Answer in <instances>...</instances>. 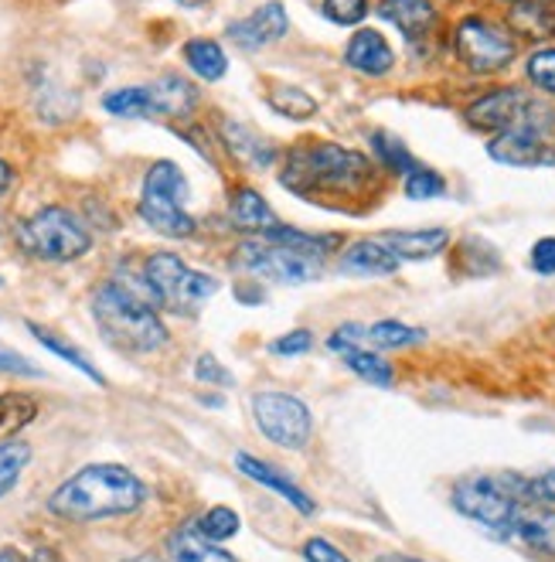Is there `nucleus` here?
Returning a JSON list of instances; mask_svg holds the SVG:
<instances>
[{"label": "nucleus", "mask_w": 555, "mask_h": 562, "mask_svg": "<svg viewBox=\"0 0 555 562\" xmlns=\"http://www.w3.org/2000/svg\"><path fill=\"white\" fill-rule=\"evenodd\" d=\"M378 168L362 150H351L331 140H301L290 147L280 184L304 202H344L365 194Z\"/></svg>", "instance_id": "nucleus-1"}, {"label": "nucleus", "mask_w": 555, "mask_h": 562, "mask_svg": "<svg viewBox=\"0 0 555 562\" xmlns=\"http://www.w3.org/2000/svg\"><path fill=\"white\" fill-rule=\"evenodd\" d=\"M157 301L147 283L106 280L92 293V321L103 338L129 355H150L168 345V327L157 314Z\"/></svg>", "instance_id": "nucleus-2"}, {"label": "nucleus", "mask_w": 555, "mask_h": 562, "mask_svg": "<svg viewBox=\"0 0 555 562\" xmlns=\"http://www.w3.org/2000/svg\"><path fill=\"white\" fill-rule=\"evenodd\" d=\"M147 502L144 481L120 464H92L58 484L48 498V512L65 521H100L137 512Z\"/></svg>", "instance_id": "nucleus-3"}, {"label": "nucleus", "mask_w": 555, "mask_h": 562, "mask_svg": "<svg viewBox=\"0 0 555 562\" xmlns=\"http://www.w3.org/2000/svg\"><path fill=\"white\" fill-rule=\"evenodd\" d=\"M453 508L464 518L484 525L498 539H511L518 508L525 505V477L518 474H471L450 491Z\"/></svg>", "instance_id": "nucleus-4"}, {"label": "nucleus", "mask_w": 555, "mask_h": 562, "mask_svg": "<svg viewBox=\"0 0 555 562\" xmlns=\"http://www.w3.org/2000/svg\"><path fill=\"white\" fill-rule=\"evenodd\" d=\"M188 178L174 160H157L144 178V194H140V218L154 228L157 236L168 239H188L194 236V218L188 215Z\"/></svg>", "instance_id": "nucleus-5"}, {"label": "nucleus", "mask_w": 555, "mask_h": 562, "mask_svg": "<svg viewBox=\"0 0 555 562\" xmlns=\"http://www.w3.org/2000/svg\"><path fill=\"white\" fill-rule=\"evenodd\" d=\"M18 246L42 262H76L92 249V236L76 212L45 205L18 225Z\"/></svg>", "instance_id": "nucleus-6"}, {"label": "nucleus", "mask_w": 555, "mask_h": 562, "mask_svg": "<svg viewBox=\"0 0 555 562\" xmlns=\"http://www.w3.org/2000/svg\"><path fill=\"white\" fill-rule=\"evenodd\" d=\"M144 283L150 286L160 311L171 314H199L205 301L218 293V280L208 273L191 270L174 252H154L144 262Z\"/></svg>", "instance_id": "nucleus-7"}, {"label": "nucleus", "mask_w": 555, "mask_h": 562, "mask_svg": "<svg viewBox=\"0 0 555 562\" xmlns=\"http://www.w3.org/2000/svg\"><path fill=\"white\" fill-rule=\"evenodd\" d=\"M464 116L474 130H491V134H505V130H514V126H529V130H539V134L548 137L552 126H555V110L545 103V99L529 95L514 86L491 89L487 95L474 99Z\"/></svg>", "instance_id": "nucleus-8"}, {"label": "nucleus", "mask_w": 555, "mask_h": 562, "mask_svg": "<svg viewBox=\"0 0 555 562\" xmlns=\"http://www.w3.org/2000/svg\"><path fill=\"white\" fill-rule=\"evenodd\" d=\"M453 48L456 58L464 61V69L474 76H491L501 72L518 55V38L508 27L487 21V18H464L453 31Z\"/></svg>", "instance_id": "nucleus-9"}, {"label": "nucleus", "mask_w": 555, "mask_h": 562, "mask_svg": "<svg viewBox=\"0 0 555 562\" xmlns=\"http://www.w3.org/2000/svg\"><path fill=\"white\" fill-rule=\"evenodd\" d=\"M252 419L259 434L286 450H304L314 434L307 403L280 389H263L252 395Z\"/></svg>", "instance_id": "nucleus-10"}, {"label": "nucleus", "mask_w": 555, "mask_h": 562, "mask_svg": "<svg viewBox=\"0 0 555 562\" xmlns=\"http://www.w3.org/2000/svg\"><path fill=\"white\" fill-rule=\"evenodd\" d=\"M320 262L307 252L286 249L267 239H246L236 246V267L267 280V283H283V286H304L320 277Z\"/></svg>", "instance_id": "nucleus-11"}, {"label": "nucleus", "mask_w": 555, "mask_h": 562, "mask_svg": "<svg viewBox=\"0 0 555 562\" xmlns=\"http://www.w3.org/2000/svg\"><path fill=\"white\" fill-rule=\"evenodd\" d=\"M286 31H290L286 8L280 0H267V4H259L252 14L228 24V38H233L242 52H259V48H270V45L283 42Z\"/></svg>", "instance_id": "nucleus-12"}, {"label": "nucleus", "mask_w": 555, "mask_h": 562, "mask_svg": "<svg viewBox=\"0 0 555 562\" xmlns=\"http://www.w3.org/2000/svg\"><path fill=\"white\" fill-rule=\"evenodd\" d=\"M344 61H348V69H354V72H362L369 79H382V76H388L392 69H396V52H392V45L385 42L382 31L362 27V31H354V35L348 38Z\"/></svg>", "instance_id": "nucleus-13"}, {"label": "nucleus", "mask_w": 555, "mask_h": 562, "mask_svg": "<svg viewBox=\"0 0 555 562\" xmlns=\"http://www.w3.org/2000/svg\"><path fill=\"white\" fill-rule=\"evenodd\" d=\"M487 154L498 164H508V168H539V164L548 160L545 134L529 126H514V130H505V134H495V140L487 144Z\"/></svg>", "instance_id": "nucleus-14"}, {"label": "nucleus", "mask_w": 555, "mask_h": 562, "mask_svg": "<svg viewBox=\"0 0 555 562\" xmlns=\"http://www.w3.org/2000/svg\"><path fill=\"white\" fill-rule=\"evenodd\" d=\"M392 256L399 262H422L433 259L450 246V233L446 228H388V233L375 236Z\"/></svg>", "instance_id": "nucleus-15"}, {"label": "nucleus", "mask_w": 555, "mask_h": 562, "mask_svg": "<svg viewBox=\"0 0 555 562\" xmlns=\"http://www.w3.org/2000/svg\"><path fill=\"white\" fill-rule=\"evenodd\" d=\"M236 468H239L249 481H256V484H263V487L276 491L280 498L290 502L301 515H314V512H317V505L310 502V494L293 484L290 474H283V471H276L273 464H267V460H259V457H252V453H236Z\"/></svg>", "instance_id": "nucleus-16"}, {"label": "nucleus", "mask_w": 555, "mask_h": 562, "mask_svg": "<svg viewBox=\"0 0 555 562\" xmlns=\"http://www.w3.org/2000/svg\"><path fill=\"white\" fill-rule=\"evenodd\" d=\"M511 539H518L525 549L555 559V508L542 505H521L511 525Z\"/></svg>", "instance_id": "nucleus-17"}, {"label": "nucleus", "mask_w": 555, "mask_h": 562, "mask_svg": "<svg viewBox=\"0 0 555 562\" xmlns=\"http://www.w3.org/2000/svg\"><path fill=\"white\" fill-rule=\"evenodd\" d=\"M375 14L388 24H396L406 35V42L430 38L437 27V8L430 0H382Z\"/></svg>", "instance_id": "nucleus-18"}, {"label": "nucleus", "mask_w": 555, "mask_h": 562, "mask_svg": "<svg viewBox=\"0 0 555 562\" xmlns=\"http://www.w3.org/2000/svg\"><path fill=\"white\" fill-rule=\"evenodd\" d=\"M168 562H239V559L233 552H225L218 542L205 539L194 521H184L168 536Z\"/></svg>", "instance_id": "nucleus-19"}, {"label": "nucleus", "mask_w": 555, "mask_h": 562, "mask_svg": "<svg viewBox=\"0 0 555 562\" xmlns=\"http://www.w3.org/2000/svg\"><path fill=\"white\" fill-rule=\"evenodd\" d=\"M399 270V259L378 239H358L341 252V273L351 277H392Z\"/></svg>", "instance_id": "nucleus-20"}, {"label": "nucleus", "mask_w": 555, "mask_h": 562, "mask_svg": "<svg viewBox=\"0 0 555 562\" xmlns=\"http://www.w3.org/2000/svg\"><path fill=\"white\" fill-rule=\"evenodd\" d=\"M228 212H233V222L242 228V233L263 236L267 228L276 225V212L270 209V202L256 188H236L233 202H228Z\"/></svg>", "instance_id": "nucleus-21"}, {"label": "nucleus", "mask_w": 555, "mask_h": 562, "mask_svg": "<svg viewBox=\"0 0 555 562\" xmlns=\"http://www.w3.org/2000/svg\"><path fill=\"white\" fill-rule=\"evenodd\" d=\"M150 89V99H154V113L157 116H171V120H181L194 110L199 103V92H194L191 82H184L181 76H165L157 79Z\"/></svg>", "instance_id": "nucleus-22"}, {"label": "nucleus", "mask_w": 555, "mask_h": 562, "mask_svg": "<svg viewBox=\"0 0 555 562\" xmlns=\"http://www.w3.org/2000/svg\"><path fill=\"white\" fill-rule=\"evenodd\" d=\"M222 140H225V147L233 150L239 160H246L249 168H270V164L276 160V150L263 137H256L249 126H242L236 120H225L222 123Z\"/></svg>", "instance_id": "nucleus-23"}, {"label": "nucleus", "mask_w": 555, "mask_h": 562, "mask_svg": "<svg viewBox=\"0 0 555 562\" xmlns=\"http://www.w3.org/2000/svg\"><path fill=\"white\" fill-rule=\"evenodd\" d=\"M263 239L276 243V246H286V249L307 252L314 259H328L341 246V236H314V233H301V228H290V225H280V222L273 228H267Z\"/></svg>", "instance_id": "nucleus-24"}, {"label": "nucleus", "mask_w": 555, "mask_h": 562, "mask_svg": "<svg viewBox=\"0 0 555 562\" xmlns=\"http://www.w3.org/2000/svg\"><path fill=\"white\" fill-rule=\"evenodd\" d=\"M184 61H188V69L205 82H218L228 72V58L222 45L212 38H191L184 45Z\"/></svg>", "instance_id": "nucleus-25"}, {"label": "nucleus", "mask_w": 555, "mask_h": 562, "mask_svg": "<svg viewBox=\"0 0 555 562\" xmlns=\"http://www.w3.org/2000/svg\"><path fill=\"white\" fill-rule=\"evenodd\" d=\"M341 361L348 366V372H354L358 379L375 389H392V382H396V372H392L388 361L369 348H348V351H341Z\"/></svg>", "instance_id": "nucleus-26"}, {"label": "nucleus", "mask_w": 555, "mask_h": 562, "mask_svg": "<svg viewBox=\"0 0 555 562\" xmlns=\"http://www.w3.org/2000/svg\"><path fill=\"white\" fill-rule=\"evenodd\" d=\"M103 110L120 116V120H144V116H157L154 113V99L147 86H126V89H113L103 95Z\"/></svg>", "instance_id": "nucleus-27"}, {"label": "nucleus", "mask_w": 555, "mask_h": 562, "mask_svg": "<svg viewBox=\"0 0 555 562\" xmlns=\"http://www.w3.org/2000/svg\"><path fill=\"white\" fill-rule=\"evenodd\" d=\"M38 416V403L24 392H0V443L14 440V434Z\"/></svg>", "instance_id": "nucleus-28"}, {"label": "nucleus", "mask_w": 555, "mask_h": 562, "mask_svg": "<svg viewBox=\"0 0 555 562\" xmlns=\"http://www.w3.org/2000/svg\"><path fill=\"white\" fill-rule=\"evenodd\" d=\"M369 144H372L375 160L382 164V168H385L388 175H403V178H406L412 168H419L416 157L409 154V147H406L396 134H388V130H375V134L369 137Z\"/></svg>", "instance_id": "nucleus-29"}, {"label": "nucleus", "mask_w": 555, "mask_h": 562, "mask_svg": "<svg viewBox=\"0 0 555 562\" xmlns=\"http://www.w3.org/2000/svg\"><path fill=\"white\" fill-rule=\"evenodd\" d=\"M27 330H31V335H35L52 355H58V358H65V361H69V366L72 369H79L86 379H92L95 385H106V379H103V372L100 369H95L92 366V361L76 348V345H69V341H61L58 335H55V330H48V327H42V324H35V321H27Z\"/></svg>", "instance_id": "nucleus-30"}, {"label": "nucleus", "mask_w": 555, "mask_h": 562, "mask_svg": "<svg viewBox=\"0 0 555 562\" xmlns=\"http://www.w3.org/2000/svg\"><path fill=\"white\" fill-rule=\"evenodd\" d=\"M369 341H372V348L396 351V348L422 345V341H427V330H422V327H409L403 321H375V324H369Z\"/></svg>", "instance_id": "nucleus-31"}, {"label": "nucleus", "mask_w": 555, "mask_h": 562, "mask_svg": "<svg viewBox=\"0 0 555 562\" xmlns=\"http://www.w3.org/2000/svg\"><path fill=\"white\" fill-rule=\"evenodd\" d=\"M461 270L464 277H487V273H498L501 270V259L498 249L487 243V239H464L461 243Z\"/></svg>", "instance_id": "nucleus-32"}, {"label": "nucleus", "mask_w": 555, "mask_h": 562, "mask_svg": "<svg viewBox=\"0 0 555 562\" xmlns=\"http://www.w3.org/2000/svg\"><path fill=\"white\" fill-rule=\"evenodd\" d=\"M270 106L290 120H310L317 113V99L310 92H304L301 86H280L270 92Z\"/></svg>", "instance_id": "nucleus-33"}, {"label": "nucleus", "mask_w": 555, "mask_h": 562, "mask_svg": "<svg viewBox=\"0 0 555 562\" xmlns=\"http://www.w3.org/2000/svg\"><path fill=\"white\" fill-rule=\"evenodd\" d=\"M31 460V447L21 440H4L0 443V498L14 491V484L21 481L24 468Z\"/></svg>", "instance_id": "nucleus-34"}, {"label": "nucleus", "mask_w": 555, "mask_h": 562, "mask_svg": "<svg viewBox=\"0 0 555 562\" xmlns=\"http://www.w3.org/2000/svg\"><path fill=\"white\" fill-rule=\"evenodd\" d=\"M199 532L205 536V539H212V542H228L233 536H239V528H242V518L233 512V508H225V505H215V508H208L199 521Z\"/></svg>", "instance_id": "nucleus-35"}, {"label": "nucleus", "mask_w": 555, "mask_h": 562, "mask_svg": "<svg viewBox=\"0 0 555 562\" xmlns=\"http://www.w3.org/2000/svg\"><path fill=\"white\" fill-rule=\"evenodd\" d=\"M403 191L409 202H433V198H440L446 191V181H443V175H437L430 168H412L403 181Z\"/></svg>", "instance_id": "nucleus-36"}, {"label": "nucleus", "mask_w": 555, "mask_h": 562, "mask_svg": "<svg viewBox=\"0 0 555 562\" xmlns=\"http://www.w3.org/2000/svg\"><path fill=\"white\" fill-rule=\"evenodd\" d=\"M525 76L535 89L555 95V48H539L525 61Z\"/></svg>", "instance_id": "nucleus-37"}, {"label": "nucleus", "mask_w": 555, "mask_h": 562, "mask_svg": "<svg viewBox=\"0 0 555 562\" xmlns=\"http://www.w3.org/2000/svg\"><path fill=\"white\" fill-rule=\"evenodd\" d=\"M320 11L328 21L351 27V24H362L369 18V0H320Z\"/></svg>", "instance_id": "nucleus-38"}, {"label": "nucleus", "mask_w": 555, "mask_h": 562, "mask_svg": "<svg viewBox=\"0 0 555 562\" xmlns=\"http://www.w3.org/2000/svg\"><path fill=\"white\" fill-rule=\"evenodd\" d=\"M525 502L555 508V471H545L539 477H525Z\"/></svg>", "instance_id": "nucleus-39"}, {"label": "nucleus", "mask_w": 555, "mask_h": 562, "mask_svg": "<svg viewBox=\"0 0 555 562\" xmlns=\"http://www.w3.org/2000/svg\"><path fill=\"white\" fill-rule=\"evenodd\" d=\"M314 348V335L307 327H297V330H290V335H283V338H276L273 345H270V351L273 355H283V358H293V355H307Z\"/></svg>", "instance_id": "nucleus-40"}, {"label": "nucleus", "mask_w": 555, "mask_h": 562, "mask_svg": "<svg viewBox=\"0 0 555 562\" xmlns=\"http://www.w3.org/2000/svg\"><path fill=\"white\" fill-rule=\"evenodd\" d=\"M0 372H8V375H24V379H38L42 369L35 366L31 358H24L21 351L8 348V345H0Z\"/></svg>", "instance_id": "nucleus-41"}, {"label": "nucleus", "mask_w": 555, "mask_h": 562, "mask_svg": "<svg viewBox=\"0 0 555 562\" xmlns=\"http://www.w3.org/2000/svg\"><path fill=\"white\" fill-rule=\"evenodd\" d=\"M194 375H199V382H208V385H222L228 389L236 379L228 369H222V361L215 355H202L199 361H194Z\"/></svg>", "instance_id": "nucleus-42"}, {"label": "nucleus", "mask_w": 555, "mask_h": 562, "mask_svg": "<svg viewBox=\"0 0 555 562\" xmlns=\"http://www.w3.org/2000/svg\"><path fill=\"white\" fill-rule=\"evenodd\" d=\"M365 341H369V327L365 324H344V327H338L335 335L328 338V348L335 355H341L348 348H362Z\"/></svg>", "instance_id": "nucleus-43"}, {"label": "nucleus", "mask_w": 555, "mask_h": 562, "mask_svg": "<svg viewBox=\"0 0 555 562\" xmlns=\"http://www.w3.org/2000/svg\"><path fill=\"white\" fill-rule=\"evenodd\" d=\"M529 267L539 277H555V236H545L532 246L529 252Z\"/></svg>", "instance_id": "nucleus-44"}, {"label": "nucleus", "mask_w": 555, "mask_h": 562, "mask_svg": "<svg viewBox=\"0 0 555 562\" xmlns=\"http://www.w3.org/2000/svg\"><path fill=\"white\" fill-rule=\"evenodd\" d=\"M301 552H304V562H351L338 546H331L328 539H317V536L307 539Z\"/></svg>", "instance_id": "nucleus-45"}, {"label": "nucleus", "mask_w": 555, "mask_h": 562, "mask_svg": "<svg viewBox=\"0 0 555 562\" xmlns=\"http://www.w3.org/2000/svg\"><path fill=\"white\" fill-rule=\"evenodd\" d=\"M11 184H14V171H11V164L0 157V194H4Z\"/></svg>", "instance_id": "nucleus-46"}, {"label": "nucleus", "mask_w": 555, "mask_h": 562, "mask_svg": "<svg viewBox=\"0 0 555 562\" xmlns=\"http://www.w3.org/2000/svg\"><path fill=\"white\" fill-rule=\"evenodd\" d=\"M375 562H427V559H416V555H399V552H388V555H378Z\"/></svg>", "instance_id": "nucleus-47"}, {"label": "nucleus", "mask_w": 555, "mask_h": 562, "mask_svg": "<svg viewBox=\"0 0 555 562\" xmlns=\"http://www.w3.org/2000/svg\"><path fill=\"white\" fill-rule=\"evenodd\" d=\"M239 301H246V304H263V301H267V296H263V293H259V290L252 293V290H242V286H239Z\"/></svg>", "instance_id": "nucleus-48"}, {"label": "nucleus", "mask_w": 555, "mask_h": 562, "mask_svg": "<svg viewBox=\"0 0 555 562\" xmlns=\"http://www.w3.org/2000/svg\"><path fill=\"white\" fill-rule=\"evenodd\" d=\"M0 562H24V555L18 549H0Z\"/></svg>", "instance_id": "nucleus-49"}, {"label": "nucleus", "mask_w": 555, "mask_h": 562, "mask_svg": "<svg viewBox=\"0 0 555 562\" xmlns=\"http://www.w3.org/2000/svg\"><path fill=\"white\" fill-rule=\"evenodd\" d=\"M511 4H552V0H511Z\"/></svg>", "instance_id": "nucleus-50"}, {"label": "nucleus", "mask_w": 555, "mask_h": 562, "mask_svg": "<svg viewBox=\"0 0 555 562\" xmlns=\"http://www.w3.org/2000/svg\"><path fill=\"white\" fill-rule=\"evenodd\" d=\"M129 562H160V559H154V555H137V559H129Z\"/></svg>", "instance_id": "nucleus-51"}, {"label": "nucleus", "mask_w": 555, "mask_h": 562, "mask_svg": "<svg viewBox=\"0 0 555 562\" xmlns=\"http://www.w3.org/2000/svg\"><path fill=\"white\" fill-rule=\"evenodd\" d=\"M0 286H4V277H0Z\"/></svg>", "instance_id": "nucleus-52"}, {"label": "nucleus", "mask_w": 555, "mask_h": 562, "mask_svg": "<svg viewBox=\"0 0 555 562\" xmlns=\"http://www.w3.org/2000/svg\"><path fill=\"white\" fill-rule=\"evenodd\" d=\"M35 562H42V559H35Z\"/></svg>", "instance_id": "nucleus-53"}]
</instances>
